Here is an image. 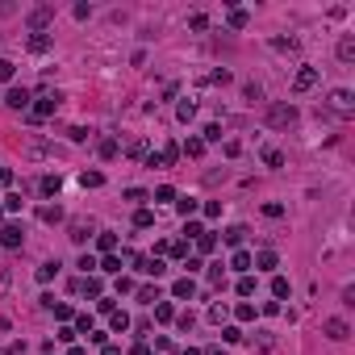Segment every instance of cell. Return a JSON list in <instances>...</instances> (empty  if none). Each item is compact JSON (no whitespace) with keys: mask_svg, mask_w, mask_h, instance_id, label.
Masks as SVG:
<instances>
[{"mask_svg":"<svg viewBox=\"0 0 355 355\" xmlns=\"http://www.w3.org/2000/svg\"><path fill=\"white\" fill-rule=\"evenodd\" d=\"M209 80H213V84H230V71H226V67H218V71L209 75Z\"/></svg>","mask_w":355,"mask_h":355,"instance_id":"28","label":"cell"},{"mask_svg":"<svg viewBox=\"0 0 355 355\" xmlns=\"http://www.w3.org/2000/svg\"><path fill=\"white\" fill-rule=\"evenodd\" d=\"M263 159H268V167H284V155H280V151H268Z\"/></svg>","mask_w":355,"mask_h":355,"instance_id":"24","label":"cell"},{"mask_svg":"<svg viewBox=\"0 0 355 355\" xmlns=\"http://www.w3.org/2000/svg\"><path fill=\"white\" fill-rule=\"evenodd\" d=\"M155 318L159 322H171V305H155Z\"/></svg>","mask_w":355,"mask_h":355,"instance_id":"27","label":"cell"},{"mask_svg":"<svg viewBox=\"0 0 355 355\" xmlns=\"http://www.w3.org/2000/svg\"><path fill=\"white\" fill-rule=\"evenodd\" d=\"M96 247H101V251H113L117 238H113V234H101V238H96Z\"/></svg>","mask_w":355,"mask_h":355,"instance_id":"21","label":"cell"},{"mask_svg":"<svg viewBox=\"0 0 355 355\" xmlns=\"http://www.w3.org/2000/svg\"><path fill=\"white\" fill-rule=\"evenodd\" d=\"M46 46H51V38H46V34H34V38H30V51H46Z\"/></svg>","mask_w":355,"mask_h":355,"instance_id":"12","label":"cell"},{"mask_svg":"<svg viewBox=\"0 0 355 355\" xmlns=\"http://www.w3.org/2000/svg\"><path fill=\"white\" fill-rule=\"evenodd\" d=\"M42 192H59V176H46V180H42Z\"/></svg>","mask_w":355,"mask_h":355,"instance_id":"26","label":"cell"},{"mask_svg":"<svg viewBox=\"0 0 355 355\" xmlns=\"http://www.w3.org/2000/svg\"><path fill=\"white\" fill-rule=\"evenodd\" d=\"M271 292H276V297H288V280H284V276H276V280H271Z\"/></svg>","mask_w":355,"mask_h":355,"instance_id":"16","label":"cell"},{"mask_svg":"<svg viewBox=\"0 0 355 355\" xmlns=\"http://www.w3.org/2000/svg\"><path fill=\"white\" fill-rule=\"evenodd\" d=\"M338 59H343V63L355 59V38H351V34H343V42H338Z\"/></svg>","mask_w":355,"mask_h":355,"instance_id":"5","label":"cell"},{"mask_svg":"<svg viewBox=\"0 0 355 355\" xmlns=\"http://www.w3.org/2000/svg\"><path fill=\"white\" fill-rule=\"evenodd\" d=\"M326 334H330V338H347V322L343 318H330V322H326Z\"/></svg>","mask_w":355,"mask_h":355,"instance_id":"7","label":"cell"},{"mask_svg":"<svg viewBox=\"0 0 355 355\" xmlns=\"http://www.w3.org/2000/svg\"><path fill=\"white\" fill-rule=\"evenodd\" d=\"M104 355H121V351H117V347H104Z\"/></svg>","mask_w":355,"mask_h":355,"instance_id":"31","label":"cell"},{"mask_svg":"<svg viewBox=\"0 0 355 355\" xmlns=\"http://www.w3.org/2000/svg\"><path fill=\"white\" fill-rule=\"evenodd\" d=\"M54 271H59V263H42V268H38V280H42V284L54 280Z\"/></svg>","mask_w":355,"mask_h":355,"instance_id":"11","label":"cell"},{"mask_svg":"<svg viewBox=\"0 0 355 355\" xmlns=\"http://www.w3.org/2000/svg\"><path fill=\"white\" fill-rule=\"evenodd\" d=\"M242 234H247V230H242V226H234V230H226V242H230V247H238V242H242Z\"/></svg>","mask_w":355,"mask_h":355,"instance_id":"15","label":"cell"},{"mask_svg":"<svg viewBox=\"0 0 355 355\" xmlns=\"http://www.w3.org/2000/svg\"><path fill=\"white\" fill-rule=\"evenodd\" d=\"M238 292H242V297H251V292H255V280H251V276H242V280H238Z\"/></svg>","mask_w":355,"mask_h":355,"instance_id":"25","label":"cell"},{"mask_svg":"<svg viewBox=\"0 0 355 355\" xmlns=\"http://www.w3.org/2000/svg\"><path fill=\"white\" fill-rule=\"evenodd\" d=\"M0 80H13V63L9 59H0Z\"/></svg>","mask_w":355,"mask_h":355,"instance_id":"29","label":"cell"},{"mask_svg":"<svg viewBox=\"0 0 355 355\" xmlns=\"http://www.w3.org/2000/svg\"><path fill=\"white\" fill-rule=\"evenodd\" d=\"M184 151H188V155H192V159H197L201 151H205V142H201V138H188V142H184Z\"/></svg>","mask_w":355,"mask_h":355,"instance_id":"14","label":"cell"},{"mask_svg":"<svg viewBox=\"0 0 355 355\" xmlns=\"http://www.w3.org/2000/svg\"><path fill=\"white\" fill-rule=\"evenodd\" d=\"M259 268H263V271L276 268V255H271V251H263V255H259Z\"/></svg>","mask_w":355,"mask_h":355,"instance_id":"23","label":"cell"},{"mask_svg":"<svg viewBox=\"0 0 355 355\" xmlns=\"http://www.w3.org/2000/svg\"><path fill=\"white\" fill-rule=\"evenodd\" d=\"M188 25H192V30H205L209 17H205V13H192V17H188Z\"/></svg>","mask_w":355,"mask_h":355,"instance_id":"19","label":"cell"},{"mask_svg":"<svg viewBox=\"0 0 355 355\" xmlns=\"http://www.w3.org/2000/svg\"><path fill=\"white\" fill-rule=\"evenodd\" d=\"M234 268H238V271L251 268V255H247V251H238V255H234Z\"/></svg>","mask_w":355,"mask_h":355,"instance_id":"22","label":"cell"},{"mask_svg":"<svg viewBox=\"0 0 355 355\" xmlns=\"http://www.w3.org/2000/svg\"><path fill=\"white\" fill-rule=\"evenodd\" d=\"M59 218H63L59 205H46V209H42V221H59Z\"/></svg>","mask_w":355,"mask_h":355,"instance_id":"20","label":"cell"},{"mask_svg":"<svg viewBox=\"0 0 355 355\" xmlns=\"http://www.w3.org/2000/svg\"><path fill=\"white\" fill-rule=\"evenodd\" d=\"M54 104H59V92H54V96H42V104L34 109V121H42V117H51V113H54Z\"/></svg>","mask_w":355,"mask_h":355,"instance_id":"4","label":"cell"},{"mask_svg":"<svg viewBox=\"0 0 355 355\" xmlns=\"http://www.w3.org/2000/svg\"><path fill=\"white\" fill-rule=\"evenodd\" d=\"M4 101H9L13 109H25V104H30V92H25V88H13V92L4 96Z\"/></svg>","mask_w":355,"mask_h":355,"instance_id":"6","label":"cell"},{"mask_svg":"<svg viewBox=\"0 0 355 355\" xmlns=\"http://www.w3.org/2000/svg\"><path fill=\"white\" fill-rule=\"evenodd\" d=\"M230 25H234V30H242V25H247V13L234 9V13H230Z\"/></svg>","mask_w":355,"mask_h":355,"instance_id":"18","label":"cell"},{"mask_svg":"<svg viewBox=\"0 0 355 355\" xmlns=\"http://www.w3.org/2000/svg\"><path fill=\"white\" fill-rule=\"evenodd\" d=\"M297 121V104H288V101H276L268 109V125H276V130H288V125Z\"/></svg>","mask_w":355,"mask_h":355,"instance_id":"1","label":"cell"},{"mask_svg":"<svg viewBox=\"0 0 355 355\" xmlns=\"http://www.w3.org/2000/svg\"><path fill=\"white\" fill-rule=\"evenodd\" d=\"M88 230H92L88 221H71V238H75V242H84V238H88Z\"/></svg>","mask_w":355,"mask_h":355,"instance_id":"9","label":"cell"},{"mask_svg":"<svg viewBox=\"0 0 355 355\" xmlns=\"http://www.w3.org/2000/svg\"><path fill=\"white\" fill-rule=\"evenodd\" d=\"M205 355H226V351H221V347H209V351Z\"/></svg>","mask_w":355,"mask_h":355,"instance_id":"30","label":"cell"},{"mask_svg":"<svg viewBox=\"0 0 355 355\" xmlns=\"http://www.w3.org/2000/svg\"><path fill=\"white\" fill-rule=\"evenodd\" d=\"M4 247H21V226H4Z\"/></svg>","mask_w":355,"mask_h":355,"instance_id":"8","label":"cell"},{"mask_svg":"<svg viewBox=\"0 0 355 355\" xmlns=\"http://www.w3.org/2000/svg\"><path fill=\"white\" fill-rule=\"evenodd\" d=\"M67 355H84V351H80V347H71V351H67Z\"/></svg>","mask_w":355,"mask_h":355,"instance_id":"32","label":"cell"},{"mask_svg":"<svg viewBox=\"0 0 355 355\" xmlns=\"http://www.w3.org/2000/svg\"><path fill=\"white\" fill-rule=\"evenodd\" d=\"M330 109L338 117H351V92H347V88H338V92L330 96Z\"/></svg>","mask_w":355,"mask_h":355,"instance_id":"3","label":"cell"},{"mask_svg":"<svg viewBox=\"0 0 355 355\" xmlns=\"http://www.w3.org/2000/svg\"><path fill=\"white\" fill-rule=\"evenodd\" d=\"M313 84H318V67H301L297 80H292V88H297V92H309Z\"/></svg>","mask_w":355,"mask_h":355,"instance_id":"2","label":"cell"},{"mask_svg":"<svg viewBox=\"0 0 355 355\" xmlns=\"http://www.w3.org/2000/svg\"><path fill=\"white\" fill-rule=\"evenodd\" d=\"M51 17H54V9H38V13H34L30 21H34V25H46V21H51Z\"/></svg>","mask_w":355,"mask_h":355,"instance_id":"17","label":"cell"},{"mask_svg":"<svg viewBox=\"0 0 355 355\" xmlns=\"http://www.w3.org/2000/svg\"><path fill=\"white\" fill-rule=\"evenodd\" d=\"M80 180H84V188H101V184H104V176H101V171H84Z\"/></svg>","mask_w":355,"mask_h":355,"instance_id":"10","label":"cell"},{"mask_svg":"<svg viewBox=\"0 0 355 355\" xmlns=\"http://www.w3.org/2000/svg\"><path fill=\"white\" fill-rule=\"evenodd\" d=\"M192 288H197V284L188 280V276H184V280H176V297H192Z\"/></svg>","mask_w":355,"mask_h":355,"instance_id":"13","label":"cell"}]
</instances>
